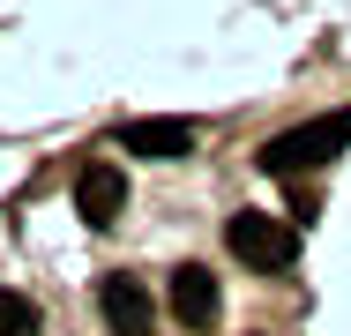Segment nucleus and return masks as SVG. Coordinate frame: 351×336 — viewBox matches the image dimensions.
<instances>
[{
  "label": "nucleus",
  "instance_id": "obj_1",
  "mask_svg": "<svg viewBox=\"0 0 351 336\" xmlns=\"http://www.w3.org/2000/svg\"><path fill=\"white\" fill-rule=\"evenodd\" d=\"M344 142H351V105H337V112H322V120H299V128L269 134V142H262V172H277V180L314 172V165H329Z\"/></svg>",
  "mask_w": 351,
  "mask_h": 336
},
{
  "label": "nucleus",
  "instance_id": "obj_2",
  "mask_svg": "<svg viewBox=\"0 0 351 336\" xmlns=\"http://www.w3.org/2000/svg\"><path fill=\"white\" fill-rule=\"evenodd\" d=\"M224 247H232L247 269H291L299 232H291V224H277V217H262V209H239V217L224 224Z\"/></svg>",
  "mask_w": 351,
  "mask_h": 336
},
{
  "label": "nucleus",
  "instance_id": "obj_3",
  "mask_svg": "<svg viewBox=\"0 0 351 336\" xmlns=\"http://www.w3.org/2000/svg\"><path fill=\"white\" fill-rule=\"evenodd\" d=\"M75 209H82V224H120V209H128V172L120 165H82L75 172Z\"/></svg>",
  "mask_w": 351,
  "mask_h": 336
},
{
  "label": "nucleus",
  "instance_id": "obj_4",
  "mask_svg": "<svg viewBox=\"0 0 351 336\" xmlns=\"http://www.w3.org/2000/svg\"><path fill=\"white\" fill-rule=\"evenodd\" d=\"M172 314H180V329H217L224 291H217V276L202 262H180V269H172Z\"/></svg>",
  "mask_w": 351,
  "mask_h": 336
},
{
  "label": "nucleus",
  "instance_id": "obj_5",
  "mask_svg": "<svg viewBox=\"0 0 351 336\" xmlns=\"http://www.w3.org/2000/svg\"><path fill=\"white\" fill-rule=\"evenodd\" d=\"M202 142V120H120V149H142V157H187Z\"/></svg>",
  "mask_w": 351,
  "mask_h": 336
},
{
  "label": "nucleus",
  "instance_id": "obj_6",
  "mask_svg": "<svg viewBox=\"0 0 351 336\" xmlns=\"http://www.w3.org/2000/svg\"><path fill=\"white\" fill-rule=\"evenodd\" d=\"M97 307H105V322L120 336H149V291H142L128 269H112V276L97 284Z\"/></svg>",
  "mask_w": 351,
  "mask_h": 336
},
{
  "label": "nucleus",
  "instance_id": "obj_7",
  "mask_svg": "<svg viewBox=\"0 0 351 336\" xmlns=\"http://www.w3.org/2000/svg\"><path fill=\"white\" fill-rule=\"evenodd\" d=\"M0 336H38V307L23 291H0Z\"/></svg>",
  "mask_w": 351,
  "mask_h": 336
}]
</instances>
